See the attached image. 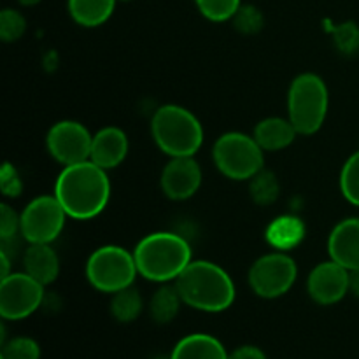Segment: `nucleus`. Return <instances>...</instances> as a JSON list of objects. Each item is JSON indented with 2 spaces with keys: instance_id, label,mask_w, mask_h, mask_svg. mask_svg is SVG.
<instances>
[{
  "instance_id": "nucleus-21",
  "label": "nucleus",
  "mask_w": 359,
  "mask_h": 359,
  "mask_svg": "<svg viewBox=\"0 0 359 359\" xmlns=\"http://www.w3.org/2000/svg\"><path fill=\"white\" fill-rule=\"evenodd\" d=\"M182 305V298L179 294L175 284H163L149 300V316L158 325H168L174 321Z\"/></svg>"
},
{
  "instance_id": "nucleus-7",
  "label": "nucleus",
  "mask_w": 359,
  "mask_h": 359,
  "mask_svg": "<svg viewBox=\"0 0 359 359\" xmlns=\"http://www.w3.org/2000/svg\"><path fill=\"white\" fill-rule=\"evenodd\" d=\"M139 276L135 256L121 245H102L86 262V279L100 293L114 294L133 286Z\"/></svg>"
},
{
  "instance_id": "nucleus-32",
  "label": "nucleus",
  "mask_w": 359,
  "mask_h": 359,
  "mask_svg": "<svg viewBox=\"0 0 359 359\" xmlns=\"http://www.w3.org/2000/svg\"><path fill=\"white\" fill-rule=\"evenodd\" d=\"M228 359H266V354L256 346H242L231 351Z\"/></svg>"
},
{
  "instance_id": "nucleus-22",
  "label": "nucleus",
  "mask_w": 359,
  "mask_h": 359,
  "mask_svg": "<svg viewBox=\"0 0 359 359\" xmlns=\"http://www.w3.org/2000/svg\"><path fill=\"white\" fill-rule=\"evenodd\" d=\"M142 297L133 286L118 291L111 298V314L118 323H133L142 314Z\"/></svg>"
},
{
  "instance_id": "nucleus-24",
  "label": "nucleus",
  "mask_w": 359,
  "mask_h": 359,
  "mask_svg": "<svg viewBox=\"0 0 359 359\" xmlns=\"http://www.w3.org/2000/svg\"><path fill=\"white\" fill-rule=\"evenodd\" d=\"M340 191L347 202L359 207V149L344 163L340 172Z\"/></svg>"
},
{
  "instance_id": "nucleus-14",
  "label": "nucleus",
  "mask_w": 359,
  "mask_h": 359,
  "mask_svg": "<svg viewBox=\"0 0 359 359\" xmlns=\"http://www.w3.org/2000/svg\"><path fill=\"white\" fill-rule=\"evenodd\" d=\"M128 151V135L118 126H105L93 135L90 160L109 172L126 160Z\"/></svg>"
},
{
  "instance_id": "nucleus-17",
  "label": "nucleus",
  "mask_w": 359,
  "mask_h": 359,
  "mask_svg": "<svg viewBox=\"0 0 359 359\" xmlns=\"http://www.w3.org/2000/svg\"><path fill=\"white\" fill-rule=\"evenodd\" d=\"M230 353L209 333H191L179 340L168 359H228Z\"/></svg>"
},
{
  "instance_id": "nucleus-16",
  "label": "nucleus",
  "mask_w": 359,
  "mask_h": 359,
  "mask_svg": "<svg viewBox=\"0 0 359 359\" xmlns=\"http://www.w3.org/2000/svg\"><path fill=\"white\" fill-rule=\"evenodd\" d=\"M23 272L48 286L60 276V258L51 244H30L23 255Z\"/></svg>"
},
{
  "instance_id": "nucleus-26",
  "label": "nucleus",
  "mask_w": 359,
  "mask_h": 359,
  "mask_svg": "<svg viewBox=\"0 0 359 359\" xmlns=\"http://www.w3.org/2000/svg\"><path fill=\"white\" fill-rule=\"evenodd\" d=\"M41 346L30 337H13L2 342L0 359H41Z\"/></svg>"
},
{
  "instance_id": "nucleus-1",
  "label": "nucleus",
  "mask_w": 359,
  "mask_h": 359,
  "mask_svg": "<svg viewBox=\"0 0 359 359\" xmlns=\"http://www.w3.org/2000/svg\"><path fill=\"white\" fill-rule=\"evenodd\" d=\"M55 196L69 217L77 221L93 219L104 212L111 200L107 170L91 160L63 167L56 177Z\"/></svg>"
},
{
  "instance_id": "nucleus-3",
  "label": "nucleus",
  "mask_w": 359,
  "mask_h": 359,
  "mask_svg": "<svg viewBox=\"0 0 359 359\" xmlns=\"http://www.w3.org/2000/svg\"><path fill=\"white\" fill-rule=\"evenodd\" d=\"M139 276L158 284L175 283L193 262L188 241L172 231L146 235L133 249Z\"/></svg>"
},
{
  "instance_id": "nucleus-23",
  "label": "nucleus",
  "mask_w": 359,
  "mask_h": 359,
  "mask_svg": "<svg viewBox=\"0 0 359 359\" xmlns=\"http://www.w3.org/2000/svg\"><path fill=\"white\" fill-rule=\"evenodd\" d=\"M249 193H251L252 202L262 207L276 203L280 193V184L277 181V175L272 170H265V168L259 170L249 181Z\"/></svg>"
},
{
  "instance_id": "nucleus-9",
  "label": "nucleus",
  "mask_w": 359,
  "mask_h": 359,
  "mask_svg": "<svg viewBox=\"0 0 359 359\" xmlns=\"http://www.w3.org/2000/svg\"><path fill=\"white\" fill-rule=\"evenodd\" d=\"M21 230L25 241L28 244H51L65 226L67 216L65 209L58 198L53 195H41L28 202V205L21 210Z\"/></svg>"
},
{
  "instance_id": "nucleus-10",
  "label": "nucleus",
  "mask_w": 359,
  "mask_h": 359,
  "mask_svg": "<svg viewBox=\"0 0 359 359\" xmlns=\"http://www.w3.org/2000/svg\"><path fill=\"white\" fill-rule=\"evenodd\" d=\"M44 287L27 272L4 277L0 280V316L4 321H21L30 318L42 305Z\"/></svg>"
},
{
  "instance_id": "nucleus-25",
  "label": "nucleus",
  "mask_w": 359,
  "mask_h": 359,
  "mask_svg": "<svg viewBox=\"0 0 359 359\" xmlns=\"http://www.w3.org/2000/svg\"><path fill=\"white\" fill-rule=\"evenodd\" d=\"M195 4L202 16L214 23L233 20L237 11L242 7V0H195Z\"/></svg>"
},
{
  "instance_id": "nucleus-19",
  "label": "nucleus",
  "mask_w": 359,
  "mask_h": 359,
  "mask_svg": "<svg viewBox=\"0 0 359 359\" xmlns=\"http://www.w3.org/2000/svg\"><path fill=\"white\" fill-rule=\"evenodd\" d=\"M305 237V224L300 217L280 216L273 219L266 228V241L277 251L294 249Z\"/></svg>"
},
{
  "instance_id": "nucleus-36",
  "label": "nucleus",
  "mask_w": 359,
  "mask_h": 359,
  "mask_svg": "<svg viewBox=\"0 0 359 359\" xmlns=\"http://www.w3.org/2000/svg\"><path fill=\"white\" fill-rule=\"evenodd\" d=\"M118 2H130V0H118Z\"/></svg>"
},
{
  "instance_id": "nucleus-12",
  "label": "nucleus",
  "mask_w": 359,
  "mask_h": 359,
  "mask_svg": "<svg viewBox=\"0 0 359 359\" xmlns=\"http://www.w3.org/2000/svg\"><path fill=\"white\" fill-rule=\"evenodd\" d=\"M307 293L323 307L339 304L349 293V270L333 259L319 263L309 273Z\"/></svg>"
},
{
  "instance_id": "nucleus-30",
  "label": "nucleus",
  "mask_w": 359,
  "mask_h": 359,
  "mask_svg": "<svg viewBox=\"0 0 359 359\" xmlns=\"http://www.w3.org/2000/svg\"><path fill=\"white\" fill-rule=\"evenodd\" d=\"M21 230V216L7 203L0 205V237L13 238Z\"/></svg>"
},
{
  "instance_id": "nucleus-31",
  "label": "nucleus",
  "mask_w": 359,
  "mask_h": 359,
  "mask_svg": "<svg viewBox=\"0 0 359 359\" xmlns=\"http://www.w3.org/2000/svg\"><path fill=\"white\" fill-rule=\"evenodd\" d=\"M0 188H2L4 195L9 196V198L21 195V191H23V182H21L20 174L14 168V165L4 163L2 174H0Z\"/></svg>"
},
{
  "instance_id": "nucleus-18",
  "label": "nucleus",
  "mask_w": 359,
  "mask_h": 359,
  "mask_svg": "<svg viewBox=\"0 0 359 359\" xmlns=\"http://www.w3.org/2000/svg\"><path fill=\"white\" fill-rule=\"evenodd\" d=\"M298 132L287 118H265L255 126L252 137L263 151H283L297 139Z\"/></svg>"
},
{
  "instance_id": "nucleus-2",
  "label": "nucleus",
  "mask_w": 359,
  "mask_h": 359,
  "mask_svg": "<svg viewBox=\"0 0 359 359\" xmlns=\"http://www.w3.org/2000/svg\"><path fill=\"white\" fill-rule=\"evenodd\" d=\"M174 284L182 304L195 311L217 314L235 302V284L230 273L207 259H193Z\"/></svg>"
},
{
  "instance_id": "nucleus-15",
  "label": "nucleus",
  "mask_w": 359,
  "mask_h": 359,
  "mask_svg": "<svg viewBox=\"0 0 359 359\" xmlns=\"http://www.w3.org/2000/svg\"><path fill=\"white\" fill-rule=\"evenodd\" d=\"M330 259L347 270L359 269V217H347L332 230L328 238Z\"/></svg>"
},
{
  "instance_id": "nucleus-29",
  "label": "nucleus",
  "mask_w": 359,
  "mask_h": 359,
  "mask_svg": "<svg viewBox=\"0 0 359 359\" xmlns=\"http://www.w3.org/2000/svg\"><path fill=\"white\" fill-rule=\"evenodd\" d=\"M233 25L245 35L258 34L263 28V14L255 6H242L233 16Z\"/></svg>"
},
{
  "instance_id": "nucleus-33",
  "label": "nucleus",
  "mask_w": 359,
  "mask_h": 359,
  "mask_svg": "<svg viewBox=\"0 0 359 359\" xmlns=\"http://www.w3.org/2000/svg\"><path fill=\"white\" fill-rule=\"evenodd\" d=\"M349 293L359 300V269L349 270Z\"/></svg>"
},
{
  "instance_id": "nucleus-35",
  "label": "nucleus",
  "mask_w": 359,
  "mask_h": 359,
  "mask_svg": "<svg viewBox=\"0 0 359 359\" xmlns=\"http://www.w3.org/2000/svg\"><path fill=\"white\" fill-rule=\"evenodd\" d=\"M18 2L25 7H34V6H37L39 2H42V0H18Z\"/></svg>"
},
{
  "instance_id": "nucleus-4",
  "label": "nucleus",
  "mask_w": 359,
  "mask_h": 359,
  "mask_svg": "<svg viewBox=\"0 0 359 359\" xmlns=\"http://www.w3.org/2000/svg\"><path fill=\"white\" fill-rule=\"evenodd\" d=\"M151 135L161 153L170 158L195 156L203 144L200 119L182 105L167 104L151 118Z\"/></svg>"
},
{
  "instance_id": "nucleus-28",
  "label": "nucleus",
  "mask_w": 359,
  "mask_h": 359,
  "mask_svg": "<svg viewBox=\"0 0 359 359\" xmlns=\"http://www.w3.org/2000/svg\"><path fill=\"white\" fill-rule=\"evenodd\" d=\"M333 42L342 55H356L359 51V27L354 21H346L333 28Z\"/></svg>"
},
{
  "instance_id": "nucleus-13",
  "label": "nucleus",
  "mask_w": 359,
  "mask_h": 359,
  "mask_svg": "<svg viewBox=\"0 0 359 359\" xmlns=\"http://www.w3.org/2000/svg\"><path fill=\"white\" fill-rule=\"evenodd\" d=\"M202 168L195 156L172 158L161 170V191L174 202H184L196 195L202 186Z\"/></svg>"
},
{
  "instance_id": "nucleus-6",
  "label": "nucleus",
  "mask_w": 359,
  "mask_h": 359,
  "mask_svg": "<svg viewBox=\"0 0 359 359\" xmlns=\"http://www.w3.org/2000/svg\"><path fill=\"white\" fill-rule=\"evenodd\" d=\"M212 160L217 170L231 181H251L265 165V151L252 135L223 133L214 142Z\"/></svg>"
},
{
  "instance_id": "nucleus-8",
  "label": "nucleus",
  "mask_w": 359,
  "mask_h": 359,
  "mask_svg": "<svg viewBox=\"0 0 359 359\" xmlns=\"http://www.w3.org/2000/svg\"><path fill=\"white\" fill-rule=\"evenodd\" d=\"M298 277L297 262L287 252L276 251L262 256L249 270V286L252 293L265 300L284 297L293 287Z\"/></svg>"
},
{
  "instance_id": "nucleus-27",
  "label": "nucleus",
  "mask_w": 359,
  "mask_h": 359,
  "mask_svg": "<svg viewBox=\"0 0 359 359\" xmlns=\"http://www.w3.org/2000/svg\"><path fill=\"white\" fill-rule=\"evenodd\" d=\"M27 32V20L16 9H4L0 13V39L4 42H16Z\"/></svg>"
},
{
  "instance_id": "nucleus-5",
  "label": "nucleus",
  "mask_w": 359,
  "mask_h": 359,
  "mask_svg": "<svg viewBox=\"0 0 359 359\" xmlns=\"http://www.w3.org/2000/svg\"><path fill=\"white\" fill-rule=\"evenodd\" d=\"M330 93L325 79L314 72L300 74L287 91V119L298 135H314L325 125Z\"/></svg>"
},
{
  "instance_id": "nucleus-20",
  "label": "nucleus",
  "mask_w": 359,
  "mask_h": 359,
  "mask_svg": "<svg viewBox=\"0 0 359 359\" xmlns=\"http://www.w3.org/2000/svg\"><path fill=\"white\" fill-rule=\"evenodd\" d=\"M118 0H69V14L77 25L95 28L109 21L116 9Z\"/></svg>"
},
{
  "instance_id": "nucleus-34",
  "label": "nucleus",
  "mask_w": 359,
  "mask_h": 359,
  "mask_svg": "<svg viewBox=\"0 0 359 359\" xmlns=\"http://www.w3.org/2000/svg\"><path fill=\"white\" fill-rule=\"evenodd\" d=\"M0 263H2V279L4 277H7V276H11V272H9V258H7V255L6 252H0Z\"/></svg>"
},
{
  "instance_id": "nucleus-11",
  "label": "nucleus",
  "mask_w": 359,
  "mask_h": 359,
  "mask_svg": "<svg viewBox=\"0 0 359 359\" xmlns=\"http://www.w3.org/2000/svg\"><path fill=\"white\" fill-rule=\"evenodd\" d=\"M93 135L79 121L63 119L55 123L46 135V147L55 161L63 167L90 160Z\"/></svg>"
}]
</instances>
